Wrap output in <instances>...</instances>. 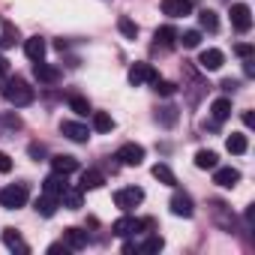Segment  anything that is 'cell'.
<instances>
[{"mask_svg": "<svg viewBox=\"0 0 255 255\" xmlns=\"http://www.w3.org/2000/svg\"><path fill=\"white\" fill-rule=\"evenodd\" d=\"M177 30L171 27V24H165V27H156V33H153V39H156V45H162V48H174L177 45Z\"/></svg>", "mask_w": 255, "mask_h": 255, "instance_id": "ac0fdd59", "label": "cell"}, {"mask_svg": "<svg viewBox=\"0 0 255 255\" xmlns=\"http://www.w3.org/2000/svg\"><path fill=\"white\" fill-rule=\"evenodd\" d=\"M63 243L72 252H78V249L87 246V231H81V228H63Z\"/></svg>", "mask_w": 255, "mask_h": 255, "instance_id": "2e32d148", "label": "cell"}, {"mask_svg": "<svg viewBox=\"0 0 255 255\" xmlns=\"http://www.w3.org/2000/svg\"><path fill=\"white\" fill-rule=\"evenodd\" d=\"M45 51H48V45H45V39L42 36H30L27 42H24V54L36 63V60H45Z\"/></svg>", "mask_w": 255, "mask_h": 255, "instance_id": "9a60e30c", "label": "cell"}, {"mask_svg": "<svg viewBox=\"0 0 255 255\" xmlns=\"http://www.w3.org/2000/svg\"><path fill=\"white\" fill-rule=\"evenodd\" d=\"M60 132L69 141H75V144H87V138H90V129H87L84 123H78V120H63L60 123Z\"/></svg>", "mask_w": 255, "mask_h": 255, "instance_id": "52a82bcc", "label": "cell"}, {"mask_svg": "<svg viewBox=\"0 0 255 255\" xmlns=\"http://www.w3.org/2000/svg\"><path fill=\"white\" fill-rule=\"evenodd\" d=\"M36 213L45 216V219H51V216L57 213V198H51V195L42 192V198H36Z\"/></svg>", "mask_w": 255, "mask_h": 255, "instance_id": "cb8c5ba5", "label": "cell"}, {"mask_svg": "<svg viewBox=\"0 0 255 255\" xmlns=\"http://www.w3.org/2000/svg\"><path fill=\"white\" fill-rule=\"evenodd\" d=\"M210 117L216 120V123H222V120H228L231 117V99H213V105H210Z\"/></svg>", "mask_w": 255, "mask_h": 255, "instance_id": "ffe728a7", "label": "cell"}, {"mask_svg": "<svg viewBox=\"0 0 255 255\" xmlns=\"http://www.w3.org/2000/svg\"><path fill=\"white\" fill-rule=\"evenodd\" d=\"M234 51H237L240 57H252V45H246V42H240V45H234Z\"/></svg>", "mask_w": 255, "mask_h": 255, "instance_id": "f35d334b", "label": "cell"}, {"mask_svg": "<svg viewBox=\"0 0 255 255\" xmlns=\"http://www.w3.org/2000/svg\"><path fill=\"white\" fill-rule=\"evenodd\" d=\"M243 126H249V129L255 126V117H252V111H243Z\"/></svg>", "mask_w": 255, "mask_h": 255, "instance_id": "7bdbcfd3", "label": "cell"}, {"mask_svg": "<svg viewBox=\"0 0 255 255\" xmlns=\"http://www.w3.org/2000/svg\"><path fill=\"white\" fill-rule=\"evenodd\" d=\"M231 27L237 33H249L252 30V9L246 3H234L231 6Z\"/></svg>", "mask_w": 255, "mask_h": 255, "instance_id": "5b68a950", "label": "cell"}, {"mask_svg": "<svg viewBox=\"0 0 255 255\" xmlns=\"http://www.w3.org/2000/svg\"><path fill=\"white\" fill-rule=\"evenodd\" d=\"M141 228H144V222L135 219V216H120V219L111 225V231H114L117 237H132V234H138Z\"/></svg>", "mask_w": 255, "mask_h": 255, "instance_id": "ba28073f", "label": "cell"}, {"mask_svg": "<svg viewBox=\"0 0 255 255\" xmlns=\"http://www.w3.org/2000/svg\"><path fill=\"white\" fill-rule=\"evenodd\" d=\"M243 72L246 75H255V60L252 57H243Z\"/></svg>", "mask_w": 255, "mask_h": 255, "instance_id": "60d3db41", "label": "cell"}, {"mask_svg": "<svg viewBox=\"0 0 255 255\" xmlns=\"http://www.w3.org/2000/svg\"><path fill=\"white\" fill-rule=\"evenodd\" d=\"M66 186H69V183H66V174H57V171H54V174H48V177L42 180V192H45V195H51V198H57V201H60V195H63V189H66Z\"/></svg>", "mask_w": 255, "mask_h": 255, "instance_id": "7c38bea8", "label": "cell"}, {"mask_svg": "<svg viewBox=\"0 0 255 255\" xmlns=\"http://www.w3.org/2000/svg\"><path fill=\"white\" fill-rule=\"evenodd\" d=\"M159 75H156V69L150 66V63H132V69H129V84L132 87H141V84H153Z\"/></svg>", "mask_w": 255, "mask_h": 255, "instance_id": "8992f818", "label": "cell"}, {"mask_svg": "<svg viewBox=\"0 0 255 255\" xmlns=\"http://www.w3.org/2000/svg\"><path fill=\"white\" fill-rule=\"evenodd\" d=\"M6 171H12V159H9L3 150H0V174H6Z\"/></svg>", "mask_w": 255, "mask_h": 255, "instance_id": "d590c367", "label": "cell"}, {"mask_svg": "<svg viewBox=\"0 0 255 255\" xmlns=\"http://www.w3.org/2000/svg\"><path fill=\"white\" fill-rule=\"evenodd\" d=\"M33 75H36V81H42V84H57V81H60V69L51 66V63H45V60H36V63H33Z\"/></svg>", "mask_w": 255, "mask_h": 255, "instance_id": "8fae6325", "label": "cell"}, {"mask_svg": "<svg viewBox=\"0 0 255 255\" xmlns=\"http://www.w3.org/2000/svg\"><path fill=\"white\" fill-rule=\"evenodd\" d=\"M162 12L171 15V18H183L192 12V3L189 0H162Z\"/></svg>", "mask_w": 255, "mask_h": 255, "instance_id": "5bb4252c", "label": "cell"}, {"mask_svg": "<svg viewBox=\"0 0 255 255\" xmlns=\"http://www.w3.org/2000/svg\"><path fill=\"white\" fill-rule=\"evenodd\" d=\"M60 252L66 255V252H72V249H69L66 243H51V246H48V255H60Z\"/></svg>", "mask_w": 255, "mask_h": 255, "instance_id": "74e56055", "label": "cell"}, {"mask_svg": "<svg viewBox=\"0 0 255 255\" xmlns=\"http://www.w3.org/2000/svg\"><path fill=\"white\" fill-rule=\"evenodd\" d=\"M171 213H174V216H183V219H189V216L195 213V207H192V198H189L186 192L174 189V195H171Z\"/></svg>", "mask_w": 255, "mask_h": 255, "instance_id": "30bf717a", "label": "cell"}, {"mask_svg": "<svg viewBox=\"0 0 255 255\" xmlns=\"http://www.w3.org/2000/svg\"><path fill=\"white\" fill-rule=\"evenodd\" d=\"M33 87L24 81V78H9V81H3V99L9 102V105H15V108H24V105H30L33 102Z\"/></svg>", "mask_w": 255, "mask_h": 255, "instance_id": "6da1fadb", "label": "cell"}, {"mask_svg": "<svg viewBox=\"0 0 255 255\" xmlns=\"http://www.w3.org/2000/svg\"><path fill=\"white\" fill-rule=\"evenodd\" d=\"M69 108H72L75 114H81V117L90 114V102H87L84 96H69Z\"/></svg>", "mask_w": 255, "mask_h": 255, "instance_id": "836d02e7", "label": "cell"}, {"mask_svg": "<svg viewBox=\"0 0 255 255\" xmlns=\"http://www.w3.org/2000/svg\"><path fill=\"white\" fill-rule=\"evenodd\" d=\"M60 204H63V207H69V210H78V207H81V189L66 186V189H63V195H60Z\"/></svg>", "mask_w": 255, "mask_h": 255, "instance_id": "f1b7e54d", "label": "cell"}, {"mask_svg": "<svg viewBox=\"0 0 255 255\" xmlns=\"http://www.w3.org/2000/svg\"><path fill=\"white\" fill-rule=\"evenodd\" d=\"M6 75H9V60H6L3 54H0V81H3Z\"/></svg>", "mask_w": 255, "mask_h": 255, "instance_id": "ab89813d", "label": "cell"}, {"mask_svg": "<svg viewBox=\"0 0 255 255\" xmlns=\"http://www.w3.org/2000/svg\"><path fill=\"white\" fill-rule=\"evenodd\" d=\"M3 243H6L12 252H18V255H27V252H30V246L24 243V237H21L15 228H6V231H3Z\"/></svg>", "mask_w": 255, "mask_h": 255, "instance_id": "e0dca14e", "label": "cell"}, {"mask_svg": "<svg viewBox=\"0 0 255 255\" xmlns=\"http://www.w3.org/2000/svg\"><path fill=\"white\" fill-rule=\"evenodd\" d=\"M198 24H201V30H207V33H216V30H219V18H216L213 9H201V12H198Z\"/></svg>", "mask_w": 255, "mask_h": 255, "instance_id": "484cf974", "label": "cell"}, {"mask_svg": "<svg viewBox=\"0 0 255 255\" xmlns=\"http://www.w3.org/2000/svg\"><path fill=\"white\" fill-rule=\"evenodd\" d=\"M162 246H165V240H162L159 234H150V237H147L144 243H138V252H144V255H150V252H159Z\"/></svg>", "mask_w": 255, "mask_h": 255, "instance_id": "4dcf8cb0", "label": "cell"}, {"mask_svg": "<svg viewBox=\"0 0 255 255\" xmlns=\"http://www.w3.org/2000/svg\"><path fill=\"white\" fill-rule=\"evenodd\" d=\"M27 153H30V156H33V159L39 162V159L45 156V147H42V144H30V147H27Z\"/></svg>", "mask_w": 255, "mask_h": 255, "instance_id": "8d00e7d4", "label": "cell"}, {"mask_svg": "<svg viewBox=\"0 0 255 255\" xmlns=\"http://www.w3.org/2000/svg\"><path fill=\"white\" fill-rule=\"evenodd\" d=\"M153 177H156L159 183H165V186H177V177H174V171H171L165 162H156V165H153Z\"/></svg>", "mask_w": 255, "mask_h": 255, "instance_id": "83f0119b", "label": "cell"}, {"mask_svg": "<svg viewBox=\"0 0 255 255\" xmlns=\"http://www.w3.org/2000/svg\"><path fill=\"white\" fill-rule=\"evenodd\" d=\"M153 84H156V93H162V96H174V93H177V84H174V81H162V78H156Z\"/></svg>", "mask_w": 255, "mask_h": 255, "instance_id": "e575fe53", "label": "cell"}, {"mask_svg": "<svg viewBox=\"0 0 255 255\" xmlns=\"http://www.w3.org/2000/svg\"><path fill=\"white\" fill-rule=\"evenodd\" d=\"M93 114V129L96 132H111L114 129V117L108 111H90Z\"/></svg>", "mask_w": 255, "mask_h": 255, "instance_id": "603a6c76", "label": "cell"}, {"mask_svg": "<svg viewBox=\"0 0 255 255\" xmlns=\"http://www.w3.org/2000/svg\"><path fill=\"white\" fill-rule=\"evenodd\" d=\"M177 117H180V111L174 105H165V108L156 111V120H159V126H165V129H171V126L177 123Z\"/></svg>", "mask_w": 255, "mask_h": 255, "instance_id": "d4e9b609", "label": "cell"}, {"mask_svg": "<svg viewBox=\"0 0 255 255\" xmlns=\"http://www.w3.org/2000/svg\"><path fill=\"white\" fill-rule=\"evenodd\" d=\"M177 39H180L183 48H198V45H201V33H198V30H186V33L177 36Z\"/></svg>", "mask_w": 255, "mask_h": 255, "instance_id": "d6a6232c", "label": "cell"}, {"mask_svg": "<svg viewBox=\"0 0 255 255\" xmlns=\"http://www.w3.org/2000/svg\"><path fill=\"white\" fill-rule=\"evenodd\" d=\"M114 159H117L120 165L135 168V165H141V162H144V147H141V144H123V147L114 153Z\"/></svg>", "mask_w": 255, "mask_h": 255, "instance_id": "277c9868", "label": "cell"}, {"mask_svg": "<svg viewBox=\"0 0 255 255\" xmlns=\"http://www.w3.org/2000/svg\"><path fill=\"white\" fill-rule=\"evenodd\" d=\"M27 204V183H9L0 189V207L6 210H18Z\"/></svg>", "mask_w": 255, "mask_h": 255, "instance_id": "7a4b0ae2", "label": "cell"}, {"mask_svg": "<svg viewBox=\"0 0 255 255\" xmlns=\"http://www.w3.org/2000/svg\"><path fill=\"white\" fill-rule=\"evenodd\" d=\"M141 201H144V189H141V186H123V189L114 192V204H117L123 213H129V210L138 207Z\"/></svg>", "mask_w": 255, "mask_h": 255, "instance_id": "3957f363", "label": "cell"}, {"mask_svg": "<svg viewBox=\"0 0 255 255\" xmlns=\"http://www.w3.org/2000/svg\"><path fill=\"white\" fill-rule=\"evenodd\" d=\"M51 168H54L57 174H72V171H78V159L69 156V153H63V156H54V159H51Z\"/></svg>", "mask_w": 255, "mask_h": 255, "instance_id": "d6986e66", "label": "cell"}, {"mask_svg": "<svg viewBox=\"0 0 255 255\" xmlns=\"http://www.w3.org/2000/svg\"><path fill=\"white\" fill-rule=\"evenodd\" d=\"M219 87H222V90H225V93H234V90H237V87H240V84H237V81H231V78H225V81H222V84H219Z\"/></svg>", "mask_w": 255, "mask_h": 255, "instance_id": "b9f144b4", "label": "cell"}, {"mask_svg": "<svg viewBox=\"0 0 255 255\" xmlns=\"http://www.w3.org/2000/svg\"><path fill=\"white\" fill-rule=\"evenodd\" d=\"M225 147H228V153H234V156H240V153H246V135H240V132H231L228 138H225Z\"/></svg>", "mask_w": 255, "mask_h": 255, "instance_id": "4316f807", "label": "cell"}, {"mask_svg": "<svg viewBox=\"0 0 255 255\" xmlns=\"http://www.w3.org/2000/svg\"><path fill=\"white\" fill-rule=\"evenodd\" d=\"M213 219H216L225 231H231V225H234V216H231L228 204H222V201H213Z\"/></svg>", "mask_w": 255, "mask_h": 255, "instance_id": "44dd1931", "label": "cell"}, {"mask_svg": "<svg viewBox=\"0 0 255 255\" xmlns=\"http://www.w3.org/2000/svg\"><path fill=\"white\" fill-rule=\"evenodd\" d=\"M102 183H105V177H102L99 171H93V168H90V171H84V174H81L78 189H81V192H87V189H99Z\"/></svg>", "mask_w": 255, "mask_h": 255, "instance_id": "7402d4cb", "label": "cell"}, {"mask_svg": "<svg viewBox=\"0 0 255 255\" xmlns=\"http://www.w3.org/2000/svg\"><path fill=\"white\" fill-rule=\"evenodd\" d=\"M222 63H225V54L219 48H204L198 54V69H204V72H216Z\"/></svg>", "mask_w": 255, "mask_h": 255, "instance_id": "9c48e42d", "label": "cell"}, {"mask_svg": "<svg viewBox=\"0 0 255 255\" xmlns=\"http://www.w3.org/2000/svg\"><path fill=\"white\" fill-rule=\"evenodd\" d=\"M117 30H120V33H123L126 39H135V36H138V24H135L132 18H126V15H123V18L117 21Z\"/></svg>", "mask_w": 255, "mask_h": 255, "instance_id": "1f68e13d", "label": "cell"}, {"mask_svg": "<svg viewBox=\"0 0 255 255\" xmlns=\"http://www.w3.org/2000/svg\"><path fill=\"white\" fill-rule=\"evenodd\" d=\"M195 165L204 168V171H207V168H216V165H219V156H216L213 150H198V153H195Z\"/></svg>", "mask_w": 255, "mask_h": 255, "instance_id": "f546056e", "label": "cell"}, {"mask_svg": "<svg viewBox=\"0 0 255 255\" xmlns=\"http://www.w3.org/2000/svg\"><path fill=\"white\" fill-rule=\"evenodd\" d=\"M213 183L222 189H231L240 183V171L237 168H213Z\"/></svg>", "mask_w": 255, "mask_h": 255, "instance_id": "4fadbf2b", "label": "cell"}]
</instances>
